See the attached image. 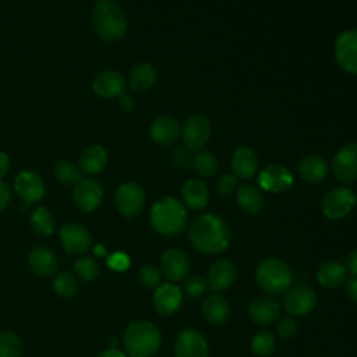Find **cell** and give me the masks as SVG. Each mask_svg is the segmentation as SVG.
Here are the masks:
<instances>
[{"label":"cell","mask_w":357,"mask_h":357,"mask_svg":"<svg viewBox=\"0 0 357 357\" xmlns=\"http://www.w3.org/2000/svg\"><path fill=\"white\" fill-rule=\"evenodd\" d=\"M103 199V190L100 184L91 178H81L74 190L75 205L85 212L96 209Z\"/></svg>","instance_id":"cell-14"},{"label":"cell","mask_w":357,"mask_h":357,"mask_svg":"<svg viewBox=\"0 0 357 357\" xmlns=\"http://www.w3.org/2000/svg\"><path fill=\"white\" fill-rule=\"evenodd\" d=\"M181 127L172 116H158L149 126L151 138L159 145H169L180 135Z\"/></svg>","instance_id":"cell-21"},{"label":"cell","mask_w":357,"mask_h":357,"mask_svg":"<svg viewBox=\"0 0 357 357\" xmlns=\"http://www.w3.org/2000/svg\"><path fill=\"white\" fill-rule=\"evenodd\" d=\"M332 173L342 183H351L357 178V144H346L332 159Z\"/></svg>","instance_id":"cell-10"},{"label":"cell","mask_w":357,"mask_h":357,"mask_svg":"<svg viewBox=\"0 0 357 357\" xmlns=\"http://www.w3.org/2000/svg\"><path fill=\"white\" fill-rule=\"evenodd\" d=\"M276 331L282 339H290L297 332V324L291 317H286L279 321Z\"/></svg>","instance_id":"cell-42"},{"label":"cell","mask_w":357,"mask_h":357,"mask_svg":"<svg viewBox=\"0 0 357 357\" xmlns=\"http://www.w3.org/2000/svg\"><path fill=\"white\" fill-rule=\"evenodd\" d=\"M156 81V70L149 63H138L135 64L128 77L130 88L135 92L148 91Z\"/></svg>","instance_id":"cell-29"},{"label":"cell","mask_w":357,"mask_h":357,"mask_svg":"<svg viewBox=\"0 0 357 357\" xmlns=\"http://www.w3.org/2000/svg\"><path fill=\"white\" fill-rule=\"evenodd\" d=\"M10 199H11L10 190H8V187L0 180V211H3V209L7 208Z\"/></svg>","instance_id":"cell-46"},{"label":"cell","mask_w":357,"mask_h":357,"mask_svg":"<svg viewBox=\"0 0 357 357\" xmlns=\"http://www.w3.org/2000/svg\"><path fill=\"white\" fill-rule=\"evenodd\" d=\"M190 269V261L184 251L178 248H169L160 259V272L169 280H181Z\"/></svg>","instance_id":"cell-19"},{"label":"cell","mask_w":357,"mask_h":357,"mask_svg":"<svg viewBox=\"0 0 357 357\" xmlns=\"http://www.w3.org/2000/svg\"><path fill=\"white\" fill-rule=\"evenodd\" d=\"M188 237L192 247L199 252L219 254L230 243V230L223 218L215 213H202L192 220Z\"/></svg>","instance_id":"cell-1"},{"label":"cell","mask_w":357,"mask_h":357,"mask_svg":"<svg viewBox=\"0 0 357 357\" xmlns=\"http://www.w3.org/2000/svg\"><path fill=\"white\" fill-rule=\"evenodd\" d=\"M184 290L190 297H199L206 290V280L199 275H194L185 280Z\"/></svg>","instance_id":"cell-41"},{"label":"cell","mask_w":357,"mask_h":357,"mask_svg":"<svg viewBox=\"0 0 357 357\" xmlns=\"http://www.w3.org/2000/svg\"><path fill=\"white\" fill-rule=\"evenodd\" d=\"M318 282L328 289H336L346 282V266L337 261L325 262L317 272Z\"/></svg>","instance_id":"cell-30"},{"label":"cell","mask_w":357,"mask_h":357,"mask_svg":"<svg viewBox=\"0 0 357 357\" xmlns=\"http://www.w3.org/2000/svg\"><path fill=\"white\" fill-rule=\"evenodd\" d=\"M192 167L197 172L198 176L201 177H212L219 167L218 159L215 158L213 153L208 151H198L195 156L192 158Z\"/></svg>","instance_id":"cell-32"},{"label":"cell","mask_w":357,"mask_h":357,"mask_svg":"<svg viewBox=\"0 0 357 357\" xmlns=\"http://www.w3.org/2000/svg\"><path fill=\"white\" fill-rule=\"evenodd\" d=\"M237 184H238V180L237 177L233 174V173H226V174H222L218 181H216V191L226 197V195H230L231 192H234L237 190Z\"/></svg>","instance_id":"cell-40"},{"label":"cell","mask_w":357,"mask_h":357,"mask_svg":"<svg viewBox=\"0 0 357 357\" xmlns=\"http://www.w3.org/2000/svg\"><path fill=\"white\" fill-rule=\"evenodd\" d=\"M138 278L145 287H153L160 280V271L155 265H142L138 272Z\"/></svg>","instance_id":"cell-39"},{"label":"cell","mask_w":357,"mask_h":357,"mask_svg":"<svg viewBox=\"0 0 357 357\" xmlns=\"http://www.w3.org/2000/svg\"><path fill=\"white\" fill-rule=\"evenodd\" d=\"M181 300L183 293L176 284L163 283L153 293V308L160 315H172L180 308Z\"/></svg>","instance_id":"cell-18"},{"label":"cell","mask_w":357,"mask_h":357,"mask_svg":"<svg viewBox=\"0 0 357 357\" xmlns=\"http://www.w3.org/2000/svg\"><path fill=\"white\" fill-rule=\"evenodd\" d=\"M202 314L209 324L223 325L230 317V305L225 297L211 294L202 303Z\"/></svg>","instance_id":"cell-26"},{"label":"cell","mask_w":357,"mask_h":357,"mask_svg":"<svg viewBox=\"0 0 357 357\" xmlns=\"http://www.w3.org/2000/svg\"><path fill=\"white\" fill-rule=\"evenodd\" d=\"M75 276L84 282H92L98 278L100 268L93 258L81 257L74 262Z\"/></svg>","instance_id":"cell-36"},{"label":"cell","mask_w":357,"mask_h":357,"mask_svg":"<svg viewBox=\"0 0 357 357\" xmlns=\"http://www.w3.org/2000/svg\"><path fill=\"white\" fill-rule=\"evenodd\" d=\"M176 357H208V342L194 329H183L174 344Z\"/></svg>","instance_id":"cell-13"},{"label":"cell","mask_w":357,"mask_h":357,"mask_svg":"<svg viewBox=\"0 0 357 357\" xmlns=\"http://www.w3.org/2000/svg\"><path fill=\"white\" fill-rule=\"evenodd\" d=\"M237 276L236 266L229 259H218L212 264L208 272V286L212 291L219 293L229 289Z\"/></svg>","instance_id":"cell-17"},{"label":"cell","mask_w":357,"mask_h":357,"mask_svg":"<svg viewBox=\"0 0 357 357\" xmlns=\"http://www.w3.org/2000/svg\"><path fill=\"white\" fill-rule=\"evenodd\" d=\"M14 187L17 194L28 204L38 202L45 195V184L42 178L31 170L20 172L15 177Z\"/></svg>","instance_id":"cell-16"},{"label":"cell","mask_w":357,"mask_h":357,"mask_svg":"<svg viewBox=\"0 0 357 357\" xmlns=\"http://www.w3.org/2000/svg\"><path fill=\"white\" fill-rule=\"evenodd\" d=\"M22 351V342L13 332L0 333V357H18Z\"/></svg>","instance_id":"cell-37"},{"label":"cell","mask_w":357,"mask_h":357,"mask_svg":"<svg viewBox=\"0 0 357 357\" xmlns=\"http://www.w3.org/2000/svg\"><path fill=\"white\" fill-rule=\"evenodd\" d=\"M280 314L279 304L271 297H257L248 305V317L259 325L273 324Z\"/></svg>","instance_id":"cell-22"},{"label":"cell","mask_w":357,"mask_h":357,"mask_svg":"<svg viewBox=\"0 0 357 357\" xmlns=\"http://www.w3.org/2000/svg\"><path fill=\"white\" fill-rule=\"evenodd\" d=\"M344 293L349 300L357 303V276H351L344 283Z\"/></svg>","instance_id":"cell-45"},{"label":"cell","mask_w":357,"mask_h":357,"mask_svg":"<svg viewBox=\"0 0 357 357\" xmlns=\"http://www.w3.org/2000/svg\"><path fill=\"white\" fill-rule=\"evenodd\" d=\"M298 176L307 183H318L328 174V163L318 155L304 156L298 163Z\"/></svg>","instance_id":"cell-28"},{"label":"cell","mask_w":357,"mask_h":357,"mask_svg":"<svg viewBox=\"0 0 357 357\" xmlns=\"http://www.w3.org/2000/svg\"><path fill=\"white\" fill-rule=\"evenodd\" d=\"M31 226L39 236H49L54 229V219L45 206H38L31 215Z\"/></svg>","instance_id":"cell-33"},{"label":"cell","mask_w":357,"mask_h":357,"mask_svg":"<svg viewBox=\"0 0 357 357\" xmlns=\"http://www.w3.org/2000/svg\"><path fill=\"white\" fill-rule=\"evenodd\" d=\"M107 265L116 272H123L130 266V258L124 252H114L107 258Z\"/></svg>","instance_id":"cell-43"},{"label":"cell","mask_w":357,"mask_h":357,"mask_svg":"<svg viewBox=\"0 0 357 357\" xmlns=\"http://www.w3.org/2000/svg\"><path fill=\"white\" fill-rule=\"evenodd\" d=\"M10 167V159L4 152H0V178L7 173Z\"/></svg>","instance_id":"cell-49"},{"label":"cell","mask_w":357,"mask_h":357,"mask_svg":"<svg viewBox=\"0 0 357 357\" xmlns=\"http://www.w3.org/2000/svg\"><path fill=\"white\" fill-rule=\"evenodd\" d=\"M119 105L124 112H131L135 107V100L130 95H120L119 96Z\"/></svg>","instance_id":"cell-47"},{"label":"cell","mask_w":357,"mask_h":357,"mask_svg":"<svg viewBox=\"0 0 357 357\" xmlns=\"http://www.w3.org/2000/svg\"><path fill=\"white\" fill-rule=\"evenodd\" d=\"M291 172L279 163L266 165L258 174V184L268 192H283L293 185Z\"/></svg>","instance_id":"cell-9"},{"label":"cell","mask_w":357,"mask_h":357,"mask_svg":"<svg viewBox=\"0 0 357 357\" xmlns=\"http://www.w3.org/2000/svg\"><path fill=\"white\" fill-rule=\"evenodd\" d=\"M53 287L59 296H61L64 298H70L78 290L77 276L73 275L71 272H66V271L60 272V273H57V276L53 280Z\"/></svg>","instance_id":"cell-34"},{"label":"cell","mask_w":357,"mask_h":357,"mask_svg":"<svg viewBox=\"0 0 357 357\" xmlns=\"http://www.w3.org/2000/svg\"><path fill=\"white\" fill-rule=\"evenodd\" d=\"M160 332L151 321L131 322L124 332V347L131 357H151L159 347Z\"/></svg>","instance_id":"cell-4"},{"label":"cell","mask_w":357,"mask_h":357,"mask_svg":"<svg viewBox=\"0 0 357 357\" xmlns=\"http://www.w3.org/2000/svg\"><path fill=\"white\" fill-rule=\"evenodd\" d=\"M98 357H127V356L121 350H119L116 347H110V349L102 351Z\"/></svg>","instance_id":"cell-50"},{"label":"cell","mask_w":357,"mask_h":357,"mask_svg":"<svg viewBox=\"0 0 357 357\" xmlns=\"http://www.w3.org/2000/svg\"><path fill=\"white\" fill-rule=\"evenodd\" d=\"M28 261H29L31 269L40 276L53 275L59 265L57 258L53 254V251L45 245H39V247H35L33 250H31Z\"/></svg>","instance_id":"cell-25"},{"label":"cell","mask_w":357,"mask_h":357,"mask_svg":"<svg viewBox=\"0 0 357 357\" xmlns=\"http://www.w3.org/2000/svg\"><path fill=\"white\" fill-rule=\"evenodd\" d=\"M92 25L100 39L116 42L126 35L127 17L117 3L100 0L92 11Z\"/></svg>","instance_id":"cell-2"},{"label":"cell","mask_w":357,"mask_h":357,"mask_svg":"<svg viewBox=\"0 0 357 357\" xmlns=\"http://www.w3.org/2000/svg\"><path fill=\"white\" fill-rule=\"evenodd\" d=\"M126 89V79L121 73L116 70L100 71L93 79V91L102 98H116L123 95Z\"/></svg>","instance_id":"cell-20"},{"label":"cell","mask_w":357,"mask_h":357,"mask_svg":"<svg viewBox=\"0 0 357 357\" xmlns=\"http://www.w3.org/2000/svg\"><path fill=\"white\" fill-rule=\"evenodd\" d=\"M60 241L66 251L71 254H79L89 248L91 233L78 223H67L60 230Z\"/></svg>","instance_id":"cell-15"},{"label":"cell","mask_w":357,"mask_h":357,"mask_svg":"<svg viewBox=\"0 0 357 357\" xmlns=\"http://www.w3.org/2000/svg\"><path fill=\"white\" fill-rule=\"evenodd\" d=\"M233 174L238 178H251L258 172V156L248 146H238L231 156Z\"/></svg>","instance_id":"cell-23"},{"label":"cell","mask_w":357,"mask_h":357,"mask_svg":"<svg viewBox=\"0 0 357 357\" xmlns=\"http://www.w3.org/2000/svg\"><path fill=\"white\" fill-rule=\"evenodd\" d=\"M181 199L190 209H204L209 201L208 185L197 178L187 180L181 187Z\"/></svg>","instance_id":"cell-24"},{"label":"cell","mask_w":357,"mask_h":357,"mask_svg":"<svg viewBox=\"0 0 357 357\" xmlns=\"http://www.w3.org/2000/svg\"><path fill=\"white\" fill-rule=\"evenodd\" d=\"M211 132V121L206 116L199 113L188 116L180 130L181 139L188 151H201L209 141Z\"/></svg>","instance_id":"cell-6"},{"label":"cell","mask_w":357,"mask_h":357,"mask_svg":"<svg viewBox=\"0 0 357 357\" xmlns=\"http://www.w3.org/2000/svg\"><path fill=\"white\" fill-rule=\"evenodd\" d=\"M173 162L176 163V165H180V166H187L190 162L192 163V159L190 158V153H188V151H187V148L184 149V148H177L176 151H174V153H173Z\"/></svg>","instance_id":"cell-44"},{"label":"cell","mask_w":357,"mask_h":357,"mask_svg":"<svg viewBox=\"0 0 357 357\" xmlns=\"http://www.w3.org/2000/svg\"><path fill=\"white\" fill-rule=\"evenodd\" d=\"M258 286L269 294H280L291 284V271L283 261L268 258L262 261L255 272Z\"/></svg>","instance_id":"cell-5"},{"label":"cell","mask_w":357,"mask_h":357,"mask_svg":"<svg viewBox=\"0 0 357 357\" xmlns=\"http://www.w3.org/2000/svg\"><path fill=\"white\" fill-rule=\"evenodd\" d=\"M152 227L163 236L178 234L187 223V211L184 205L173 198L165 197L158 199L149 213Z\"/></svg>","instance_id":"cell-3"},{"label":"cell","mask_w":357,"mask_h":357,"mask_svg":"<svg viewBox=\"0 0 357 357\" xmlns=\"http://www.w3.org/2000/svg\"><path fill=\"white\" fill-rule=\"evenodd\" d=\"M53 173L56 178L66 184H77L81 180V172L78 166L71 160H60L56 163Z\"/></svg>","instance_id":"cell-35"},{"label":"cell","mask_w":357,"mask_h":357,"mask_svg":"<svg viewBox=\"0 0 357 357\" xmlns=\"http://www.w3.org/2000/svg\"><path fill=\"white\" fill-rule=\"evenodd\" d=\"M251 350L261 357L271 354L275 350V337L269 332H258L251 339Z\"/></svg>","instance_id":"cell-38"},{"label":"cell","mask_w":357,"mask_h":357,"mask_svg":"<svg viewBox=\"0 0 357 357\" xmlns=\"http://www.w3.org/2000/svg\"><path fill=\"white\" fill-rule=\"evenodd\" d=\"M107 162L106 151L99 145H91L85 148L79 156V169L89 174L99 173Z\"/></svg>","instance_id":"cell-31"},{"label":"cell","mask_w":357,"mask_h":357,"mask_svg":"<svg viewBox=\"0 0 357 357\" xmlns=\"http://www.w3.org/2000/svg\"><path fill=\"white\" fill-rule=\"evenodd\" d=\"M145 205V192L138 183L127 181L116 191V206L126 218L137 216Z\"/></svg>","instance_id":"cell-8"},{"label":"cell","mask_w":357,"mask_h":357,"mask_svg":"<svg viewBox=\"0 0 357 357\" xmlns=\"http://www.w3.org/2000/svg\"><path fill=\"white\" fill-rule=\"evenodd\" d=\"M236 199L240 209H243L245 213H250V215L258 213L265 204L262 191L252 184L240 185L236 192Z\"/></svg>","instance_id":"cell-27"},{"label":"cell","mask_w":357,"mask_h":357,"mask_svg":"<svg viewBox=\"0 0 357 357\" xmlns=\"http://www.w3.org/2000/svg\"><path fill=\"white\" fill-rule=\"evenodd\" d=\"M315 305H317L315 291L303 284L291 287L283 298V307L286 312L296 317L310 314L315 308Z\"/></svg>","instance_id":"cell-12"},{"label":"cell","mask_w":357,"mask_h":357,"mask_svg":"<svg viewBox=\"0 0 357 357\" xmlns=\"http://www.w3.org/2000/svg\"><path fill=\"white\" fill-rule=\"evenodd\" d=\"M346 268L353 276H357V250L351 251L346 258Z\"/></svg>","instance_id":"cell-48"},{"label":"cell","mask_w":357,"mask_h":357,"mask_svg":"<svg viewBox=\"0 0 357 357\" xmlns=\"http://www.w3.org/2000/svg\"><path fill=\"white\" fill-rule=\"evenodd\" d=\"M95 254H98V255H105L106 251H105V248H103L102 245H96V247H95Z\"/></svg>","instance_id":"cell-51"},{"label":"cell","mask_w":357,"mask_h":357,"mask_svg":"<svg viewBox=\"0 0 357 357\" xmlns=\"http://www.w3.org/2000/svg\"><path fill=\"white\" fill-rule=\"evenodd\" d=\"M357 202L356 194L347 187H335L329 190L321 202L324 215L328 219L337 220L347 216Z\"/></svg>","instance_id":"cell-7"},{"label":"cell","mask_w":357,"mask_h":357,"mask_svg":"<svg viewBox=\"0 0 357 357\" xmlns=\"http://www.w3.org/2000/svg\"><path fill=\"white\" fill-rule=\"evenodd\" d=\"M337 64L350 74H357V29L342 32L335 42Z\"/></svg>","instance_id":"cell-11"}]
</instances>
